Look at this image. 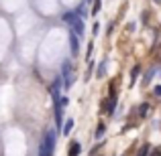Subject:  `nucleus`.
Masks as SVG:
<instances>
[{
    "label": "nucleus",
    "mask_w": 161,
    "mask_h": 156,
    "mask_svg": "<svg viewBox=\"0 0 161 156\" xmlns=\"http://www.w3.org/2000/svg\"><path fill=\"white\" fill-rule=\"evenodd\" d=\"M80 152V144L78 142H71V146H69V156H78Z\"/></svg>",
    "instance_id": "1"
},
{
    "label": "nucleus",
    "mask_w": 161,
    "mask_h": 156,
    "mask_svg": "<svg viewBox=\"0 0 161 156\" xmlns=\"http://www.w3.org/2000/svg\"><path fill=\"white\" fill-rule=\"evenodd\" d=\"M151 156H161V148H155V150H153V154H151Z\"/></svg>",
    "instance_id": "2"
},
{
    "label": "nucleus",
    "mask_w": 161,
    "mask_h": 156,
    "mask_svg": "<svg viewBox=\"0 0 161 156\" xmlns=\"http://www.w3.org/2000/svg\"><path fill=\"white\" fill-rule=\"evenodd\" d=\"M147 150H149L147 146H145V148H141V154H139V156H147Z\"/></svg>",
    "instance_id": "3"
},
{
    "label": "nucleus",
    "mask_w": 161,
    "mask_h": 156,
    "mask_svg": "<svg viewBox=\"0 0 161 156\" xmlns=\"http://www.w3.org/2000/svg\"><path fill=\"white\" fill-rule=\"evenodd\" d=\"M155 93H157V95H161V85L157 87V89H155Z\"/></svg>",
    "instance_id": "4"
},
{
    "label": "nucleus",
    "mask_w": 161,
    "mask_h": 156,
    "mask_svg": "<svg viewBox=\"0 0 161 156\" xmlns=\"http://www.w3.org/2000/svg\"><path fill=\"white\" fill-rule=\"evenodd\" d=\"M155 2H161V0H155Z\"/></svg>",
    "instance_id": "5"
}]
</instances>
